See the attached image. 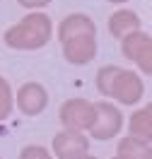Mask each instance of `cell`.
<instances>
[{"mask_svg": "<svg viewBox=\"0 0 152 159\" xmlns=\"http://www.w3.org/2000/svg\"><path fill=\"white\" fill-rule=\"evenodd\" d=\"M123 128V116L109 101H97L94 104V123L90 125V133L94 140H111Z\"/></svg>", "mask_w": 152, "mask_h": 159, "instance_id": "obj_4", "label": "cell"}, {"mask_svg": "<svg viewBox=\"0 0 152 159\" xmlns=\"http://www.w3.org/2000/svg\"><path fill=\"white\" fill-rule=\"evenodd\" d=\"M20 159H53V157H51L48 149L41 147V145H27V147H22Z\"/></svg>", "mask_w": 152, "mask_h": 159, "instance_id": "obj_13", "label": "cell"}, {"mask_svg": "<svg viewBox=\"0 0 152 159\" xmlns=\"http://www.w3.org/2000/svg\"><path fill=\"white\" fill-rule=\"evenodd\" d=\"M113 159H121V157H113Z\"/></svg>", "mask_w": 152, "mask_h": 159, "instance_id": "obj_17", "label": "cell"}, {"mask_svg": "<svg viewBox=\"0 0 152 159\" xmlns=\"http://www.w3.org/2000/svg\"><path fill=\"white\" fill-rule=\"evenodd\" d=\"M53 154L56 159H77L90 152V140L77 130H63L53 138Z\"/></svg>", "mask_w": 152, "mask_h": 159, "instance_id": "obj_7", "label": "cell"}, {"mask_svg": "<svg viewBox=\"0 0 152 159\" xmlns=\"http://www.w3.org/2000/svg\"><path fill=\"white\" fill-rule=\"evenodd\" d=\"M77 159H97V157H92V154H82V157H77Z\"/></svg>", "mask_w": 152, "mask_h": 159, "instance_id": "obj_15", "label": "cell"}, {"mask_svg": "<svg viewBox=\"0 0 152 159\" xmlns=\"http://www.w3.org/2000/svg\"><path fill=\"white\" fill-rule=\"evenodd\" d=\"M109 2H126V0H109Z\"/></svg>", "mask_w": 152, "mask_h": 159, "instance_id": "obj_16", "label": "cell"}, {"mask_svg": "<svg viewBox=\"0 0 152 159\" xmlns=\"http://www.w3.org/2000/svg\"><path fill=\"white\" fill-rule=\"evenodd\" d=\"M12 104H15V97H12L10 82L0 77V120H5L12 113Z\"/></svg>", "mask_w": 152, "mask_h": 159, "instance_id": "obj_12", "label": "cell"}, {"mask_svg": "<svg viewBox=\"0 0 152 159\" xmlns=\"http://www.w3.org/2000/svg\"><path fill=\"white\" fill-rule=\"evenodd\" d=\"M53 24L44 12H31L5 31V43L15 51H36L51 41Z\"/></svg>", "mask_w": 152, "mask_h": 159, "instance_id": "obj_3", "label": "cell"}, {"mask_svg": "<svg viewBox=\"0 0 152 159\" xmlns=\"http://www.w3.org/2000/svg\"><path fill=\"white\" fill-rule=\"evenodd\" d=\"M15 99H17V109L24 116H39L41 111L48 106V92L44 89L39 82H27V84H22L17 89Z\"/></svg>", "mask_w": 152, "mask_h": 159, "instance_id": "obj_8", "label": "cell"}, {"mask_svg": "<svg viewBox=\"0 0 152 159\" xmlns=\"http://www.w3.org/2000/svg\"><path fill=\"white\" fill-rule=\"evenodd\" d=\"M140 29V17L133 10H116L109 17V31H111L116 39H123L126 34Z\"/></svg>", "mask_w": 152, "mask_h": 159, "instance_id": "obj_9", "label": "cell"}, {"mask_svg": "<svg viewBox=\"0 0 152 159\" xmlns=\"http://www.w3.org/2000/svg\"><path fill=\"white\" fill-rule=\"evenodd\" d=\"M97 89L104 97H111L123 106H133L142 99L145 84L138 72L123 70L118 65H104L97 72Z\"/></svg>", "mask_w": 152, "mask_h": 159, "instance_id": "obj_2", "label": "cell"}, {"mask_svg": "<svg viewBox=\"0 0 152 159\" xmlns=\"http://www.w3.org/2000/svg\"><path fill=\"white\" fill-rule=\"evenodd\" d=\"M22 7H29V10H39V7H46L51 0H17Z\"/></svg>", "mask_w": 152, "mask_h": 159, "instance_id": "obj_14", "label": "cell"}, {"mask_svg": "<svg viewBox=\"0 0 152 159\" xmlns=\"http://www.w3.org/2000/svg\"><path fill=\"white\" fill-rule=\"evenodd\" d=\"M121 51L128 60H133L138 68L142 70V75L152 72V39L145 31H131L121 39Z\"/></svg>", "mask_w": 152, "mask_h": 159, "instance_id": "obj_5", "label": "cell"}, {"mask_svg": "<svg viewBox=\"0 0 152 159\" xmlns=\"http://www.w3.org/2000/svg\"><path fill=\"white\" fill-rule=\"evenodd\" d=\"M116 157H121V159H152L150 142H145L140 138H133V135H126L123 140H118Z\"/></svg>", "mask_w": 152, "mask_h": 159, "instance_id": "obj_10", "label": "cell"}, {"mask_svg": "<svg viewBox=\"0 0 152 159\" xmlns=\"http://www.w3.org/2000/svg\"><path fill=\"white\" fill-rule=\"evenodd\" d=\"M58 39L65 60L72 65H87L97 56V27L87 15H68L58 27Z\"/></svg>", "mask_w": 152, "mask_h": 159, "instance_id": "obj_1", "label": "cell"}, {"mask_svg": "<svg viewBox=\"0 0 152 159\" xmlns=\"http://www.w3.org/2000/svg\"><path fill=\"white\" fill-rule=\"evenodd\" d=\"M58 118H61L65 130L85 133V130H90V125L94 123V104L87 101V99H68V101L61 104Z\"/></svg>", "mask_w": 152, "mask_h": 159, "instance_id": "obj_6", "label": "cell"}, {"mask_svg": "<svg viewBox=\"0 0 152 159\" xmlns=\"http://www.w3.org/2000/svg\"><path fill=\"white\" fill-rule=\"evenodd\" d=\"M128 130H131L133 138H140V140H145V142H150V138H152V106L150 104L131 116Z\"/></svg>", "mask_w": 152, "mask_h": 159, "instance_id": "obj_11", "label": "cell"}]
</instances>
